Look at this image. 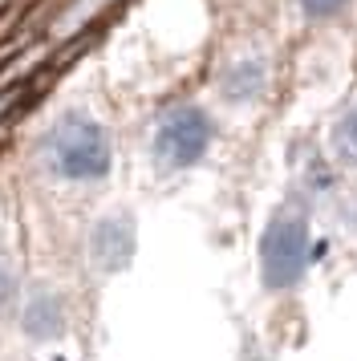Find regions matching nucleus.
Returning a JSON list of instances; mask_svg holds the SVG:
<instances>
[{
    "label": "nucleus",
    "mask_w": 357,
    "mask_h": 361,
    "mask_svg": "<svg viewBox=\"0 0 357 361\" xmlns=\"http://www.w3.org/2000/svg\"><path fill=\"white\" fill-rule=\"evenodd\" d=\"M211 142V118L199 106H175L167 110L155 130V159L162 166H191L203 159Z\"/></svg>",
    "instance_id": "f03ea898"
},
{
    "label": "nucleus",
    "mask_w": 357,
    "mask_h": 361,
    "mask_svg": "<svg viewBox=\"0 0 357 361\" xmlns=\"http://www.w3.org/2000/svg\"><path fill=\"white\" fill-rule=\"evenodd\" d=\"M308 17H333L337 8H345V0H296Z\"/></svg>",
    "instance_id": "6e6552de"
},
{
    "label": "nucleus",
    "mask_w": 357,
    "mask_h": 361,
    "mask_svg": "<svg viewBox=\"0 0 357 361\" xmlns=\"http://www.w3.org/2000/svg\"><path fill=\"white\" fill-rule=\"evenodd\" d=\"M301 264H305V224L301 219H276L264 235V247H260L264 280L272 288H284L301 276Z\"/></svg>",
    "instance_id": "7ed1b4c3"
},
{
    "label": "nucleus",
    "mask_w": 357,
    "mask_h": 361,
    "mask_svg": "<svg viewBox=\"0 0 357 361\" xmlns=\"http://www.w3.org/2000/svg\"><path fill=\"white\" fill-rule=\"evenodd\" d=\"M337 154L345 163L357 166V106L341 118V126H337Z\"/></svg>",
    "instance_id": "0eeeda50"
},
{
    "label": "nucleus",
    "mask_w": 357,
    "mask_h": 361,
    "mask_svg": "<svg viewBox=\"0 0 357 361\" xmlns=\"http://www.w3.org/2000/svg\"><path fill=\"white\" fill-rule=\"evenodd\" d=\"M260 85H264V66H260V61H252V57H248V61H236V66L224 73L227 98H236V102L256 98Z\"/></svg>",
    "instance_id": "423d86ee"
},
{
    "label": "nucleus",
    "mask_w": 357,
    "mask_h": 361,
    "mask_svg": "<svg viewBox=\"0 0 357 361\" xmlns=\"http://www.w3.org/2000/svg\"><path fill=\"white\" fill-rule=\"evenodd\" d=\"M8 293H13V276H8V268L0 264V300H8Z\"/></svg>",
    "instance_id": "1a4fd4ad"
},
{
    "label": "nucleus",
    "mask_w": 357,
    "mask_h": 361,
    "mask_svg": "<svg viewBox=\"0 0 357 361\" xmlns=\"http://www.w3.org/2000/svg\"><path fill=\"white\" fill-rule=\"evenodd\" d=\"M25 329L32 337H57L61 333V305L49 293H32L25 305Z\"/></svg>",
    "instance_id": "39448f33"
},
{
    "label": "nucleus",
    "mask_w": 357,
    "mask_h": 361,
    "mask_svg": "<svg viewBox=\"0 0 357 361\" xmlns=\"http://www.w3.org/2000/svg\"><path fill=\"white\" fill-rule=\"evenodd\" d=\"M134 247V235H130L126 219H102L94 231V260L102 268H122Z\"/></svg>",
    "instance_id": "20e7f679"
},
{
    "label": "nucleus",
    "mask_w": 357,
    "mask_h": 361,
    "mask_svg": "<svg viewBox=\"0 0 357 361\" xmlns=\"http://www.w3.org/2000/svg\"><path fill=\"white\" fill-rule=\"evenodd\" d=\"M41 159L61 179H102L110 171V142L106 130L85 114H65L41 142Z\"/></svg>",
    "instance_id": "f257e3e1"
}]
</instances>
